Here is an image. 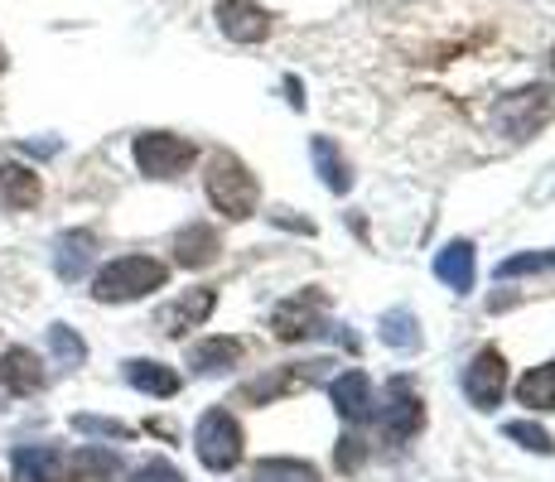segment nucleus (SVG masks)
Wrapping results in <instances>:
<instances>
[{
  "label": "nucleus",
  "instance_id": "1a4fd4ad",
  "mask_svg": "<svg viewBox=\"0 0 555 482\" xmlns=\"http://www.w3.org/2000/svg\"><path fill=\"white\" fill-rule=\"evenodd\" d=\"M425 425V411H421V395L411 391V381L397 377L387 386V411H382V434L391 439V444H405L411 434H421Z\"/></svg>",
  "mask_w": 555,
  "mask_h": 482
},
{
  "label": "nucleus",
  "instance_id": "39448f33",
  "mask_svg": "<svg viewBox=\"0 0 555 482\" xmlns=\"http://www.w3.org/2000/svg\"><path fill=\"white\" fill-rule=\"evenodd\" d=\"M198 149L184 141V135H169V131H141L135 135V165L141 174L151 179H179L189 165H194Z\"/></svg>",
  "mask_w": 555,
  "mask_h": 482
},
{
  "label": "nucleus",
  "instance_id": "2f4dec72",
  "mask_svg": "<svg viewBox=\"0 0 555 482\" xmlns=\"http://www.w3.org/2000/svg\"><path fill=\"white\" fill-rule=\"evenodd\" d=\"M5 63H10V53H5V44H0V73H5Z\"/></svg>",
  "mask_w": 555,
  "mask_h": 482
},
{
  "label": "nucleus",
  "instance_id": "cd10ccee",
  "mask_svg": "<svg viewBox=\"0 0 555 482\" xmlns=\"http://www.w3.org/2000/svg\"><path fill=\"white\" fill-rule=\"evenodd\" d=\"M73 430H78V434H98V439H131V425L102 420V415H73Z\"/></svg>",
  "mask_w": 555,
  "mask_h": 482
},
{
  "label": "nucleus",
  "instance_id": "a211bd4d",
  "mask_svg": "<svg viewBox=\"0 0 555 482\" xmlns=\"http://www.w3.org/2000/svg\"><path fill=\"white\" fill-rule=\"evenodd\" d=\"M314 367H319V362H305L300 372H295V367H275L271 377H261V381H247V386H242V391H237V401H256V405H266V401H271V395L300 391V386L314 381Z\"/></svg>",
  "mask_w": 555,
  "mask_h": 482
},
{
  "label": "nucleus",
  "instance_id": "c85d7f7f",
  "mask_svg": "<svg viewBox=\"0 0 555 482\" xmlns=\"http://www.w3.org/2000/svg\"><path fill=\"white\" fill-rule=\"evenodd\" d=\"M131 482H184V473H179L169 458H151V464H141L135 468V478Z\"/></svg>",
  "mask_w": 555,
  "mask_h": 482
},
{
  "label": "nucleus",
  "instance_id": "9b49d317",
  "mask_svg": "<svg viewBox=\"0 0 555 482\" xmlns=\"http://www.w3.org/2000/svg\"><path fill=\"white\" fill-rule=\"evenodd\" d=\"M212 304H218V289H208V285L184 289L175 304H165L155 314V328H159V334H169V338H179V334H189V328H198L203 318L212 314Z\"/></svg>",
  "mask_w": 555,
  "mask_h": 482
},
{
  "label": "nucleus",
  "instance_id": "5701e85b",
  "mask_svg": "<svg viewBox=\"0 0 555 482\" xmlns=\"http://www.w3.org/2000/svg\"><path fill=\"white\" fill-rule=\"evenodd\" d=\"M517 401L527 405V411H555V362L531 367L527 377L517 381Z\"/></svg>",
  "mask_w": 555,
  "mask_h": 482
},
{
  "label": "nucleus",
  "instance_id": "9d476101",
  "mask_svg": "<svg viewBox=\"0 0 555 482\" xmlns=\"http://www.w3.org/2000/svg\"><path fill=\"white\" fill-rule=\"evenodd\" d=\"M10 464H15V482H78L73 458H63L49 444H20Z\"/></svg>",
  "mask_w": 555,
  "mask_h": 482
},
{
  "label": "nucleus",
  "instance_id": "473e14b6",
  "mask_svg": "<svg viewBox=\"0 0 555 482\" xmlns=\"http://www.w3.org/2000/svg\"><path fill=\"white\" fill-rule=\"evenodd\" d=\"M551 68H555V53H551Z\"/></svg>",
  "mask_w": 555,
  "mask_h": 482
},
{
  "label": "nucleus",
  "instance_id": "7c9ffc66",
  "mask_svg": "<svg viewBox=\"0 0 555 482\" xmlns=\"http://www.w3.org/2000/svg\"><path fill=\"white\" fill-rule=\"evenodd\" d=\"M285 96H291L295 112H305V82L300 78H285Z\"/></svg>",
  "mask_w": 555,
  "mask_h": 482
},
{
  "label": "nucleus",
  "instance_id": "6e6552de",
  "mask_svg": "<svg viewBox=\"0 0 555 482\" xmlns=\"http://www.w3.org/2000/svg\"><path fill=\"white\" fill-rule=\"evenodd\" d=\"M212 19H218V29L232 44H261L271 35V10L256 5V0H218Z\"/></svg>",
  "mask_w": 555,
  "mask_h": 482
},
{
  "label": "nucleus",
  "instance_id": "ddd939ff",
  "mask_svg": "<svg viewBox=\"0 0 555 482\" xmlns=\"http://www.w3.org/2000/svg\"><path fill=\"white\" fill-rule=\"evenodd\" d=\"M44 198V184L29 165H0V208L5 212H29Z\"/></svg>",
  "mask_w": 555,
  "mask_h": 482
},
{
  "label": "nucleus",
  "instance_id": "7ed1b4c3",
  "mask_svg": "<svg viewBox=\"0 0 555 482\" xmlns=\"http://www.w3.org/2000/svg\"><path fill=\"white\" fill-rule=\"evenodd\" d=\"M242 425L232 420V411H208L194 430V448H198V464L208 473H228V468L242 464Z\"/></svg>",
  "mask_w": 555,
  "mask_h": 482
},
{
  "label": "nucleus",
  "instance_id": "b1692460",
  "mask_svg": "<svg viewBox=\"0 0 555 482\" xmlns=\"http://www.w3.org/2000/svg\"><path fill=\"white\" fill-rule=\"evenodd\" d=\"M251 482H319V473L300 458H261L251 468Z\"/></svg>",
  "mask_w": 555,
  "mask_h": 482
},
{
  "label": "nucleus",
  "instance_id": "393cba45",
  "mask_svg": "<svg viewBox=\"0 0 555 482\" xmlns=\"http://www.w3.org/2000/svg\"><path fill=\"white\" fill-rule=\"evenodd\" d=\"M49 348H53V357H59L63 367H82V362H88V342L73 334L68 324H53L49 328Z\"/></svg>",
  "mask_w": 555,
  "mask_h": 482
},
{
  "label": "nucleus",
  "instance_id": "2eb2a0df",
  "mask_svg": "<svg viewBox=\"0 0 555 482\" xmlns=\"http://www.w3.org/2000/svg\"><path fill=\"white\" fill-rule=\"evenodd\" d=\"M328 401H334V411L344 415L348 425L367 420L372 415V381L362 377V372H344V377H334V386H328Z\"/></svg>",
  "mask_w": 555,
  "mask_h": 482
},
{
  "label": "nucleus",
  "instance_id": "aec40b11",
  "mask_svg": "<svg viewBox=\"0 0 555 482\" xmlns=\"http://www.w3.org/2000/svg\"><path fill=\"white\" fill-rule=\"evenodd\" d=\"M242 362V338H203L194 352H189V367L203 372V377H212V372H232Z\"/></svg>",
  "mask_w": 555,
  "mask_h": 482
},
{
  "label": "nucleus",
  "instance_id": "423d86ee",
  "mask_svg": "<svg viewBox=\"0 0 555 482\" xmlns=\"http://www.w3.org/2000/svg\"><path fill=\"white\" fill-rule=\"evenodd\" d=\"M324 309H328V295L324 289H295L285 304H275L271 314V328L281 342H305L324 328Z\"/></svg>",
  "mask_w": 555,
  "mask_h": 482
},
{
  "label": "nucleus",
  "instance_id": "6ab92c4d",
  "mask_svg": "<svg viewBox=\"0 0 555 482\" xmlns=\"http://www.w3.org/2000/svg\"><path fill=\"white\" fill-rule=\"evenodd\" d=\"M435 275H440L454 295H468V289H474V246L450 242L440 256H435Z\"/></svg>",
  "mask_w": 555,
  "mask_h": 482
},
{
  "label": "nucleus",
  "instance_id": "c756f323",
  "mask_svg": "<svg viewBox=\"0 0 555 482\" xmlns=\"http://www.w3.org/2000/svg\"><path fill=\"white\" fill-rule=\"evenodd\" d=\"M362 454H367V448H362V439H358V434L338 439V468H344V473H353V468L362 464Z\"/></svg>",
  "mask_w": 555,
  "mask_h": 482
},
{
  "label": "nucleus",
  "instance_id": "f8f14e48",
  "mask_svg": "<svg viewBox=\"0 0 555 482\" xmlns=\"http://www.w3.org/2000/svg\"><path fill=\"white\" fill-rule=\"evenodd\" d=\"M0 386H5L10 395L44 391V362H39V352H29V348H5L0 352Z\"/></svg>",
  "mask_w": 555,
  "mask_h": 482
},
{
  "label": "nucleus",
  "instance_id": "4be33fe9",
  "mask_svg": "<svg viewBox=\"0 0 555 482\" xmlns=\"http://www.w3.org/2000/svg\"><path fill=\"white\" fill-rule=\"evenodd\" d=\"M377 338L387 342V348H397V352H415L421 348V318L411 314V309H387V314L377 318Z\"/></svg>",
  "mask_w": 555,
  "mask_h": 482
},
{
  "label": "nucleus",
  "instance_id": "0eeeda50",
  "mask_svg": "<svg viewBox=\"0 0 555 482\" xmlns=\"http://www.w3.org/2000/svg\"><path fill=\"white\" fill-rule=\"evenodd\" d=\"M503 391H507V362H503V352H498V348L474 352V362H468V372H464V395L478 405V411H493V405L503 401Z\"/></svg>",
  "mask_w": 555,
  "mask_h": 482
},
{
  "label": "nucleus",
  "instance_id": "bb28decb",
  "mask_svg": "<svg viewBox=\"0 0 555 482\" xmlns=\"http://www.w3.org/2000/svg\"><path fill=\"white\" fill-rule=\"evenodd\" d=\"M503 434H507V439H517V444H521V448H531V454H555V439L541 430V425H531V420H512Z\"/></svg>",
  "mask_w": 555,
  "mask_h": 482
},
{
  "label": "nucleus",
  "instance_id": "a878e982",
  "mask_svg": "<svg viewBox=\"0 0 555 482\" xmlns=\"http://www.w3.org/2000/svg\"><path fill=\"white\" fill-rule=\"evenodd\" d=\"M537 271H555V251H521V256H507L498 265V281H512V275H537Z\"/></svg>",
  "mask_w": 555,
  "mask_h": 482
},
{
  "label": "nucleus",
  "instance_id": "4468645a",
  "mask_svg": "<svg viewBox=\"0 0 555 482\" xmlns=\"http://www.w3.org/2000/svg\"><path fill=\"white\" fill-rule=\"evenodd\" d=\"M92 256H98V237H92V232H63V237L53 242V271H59L63 281H82Z\"/></svg>",
  "mask_w": 555,
  "mask_h": 482
},
{
  "label": "nucleus",
  "instance_id": "f257e3e1",
  "mask_svg": "<svg viewBox=\"0 0 555 482\" xmlns=\"http://www.w3.org/2000/svg\"><path fill=\"white\" fill-rule=\"evenodd\" d=\"M203 184H208V198L212 208L222 212V218L242 222L256 212V203H261V184H256V174L247 165H242L232 149H218V155L208 159V174H203Z\"/></svg>",
  "mask_w": 555,
  "mask_h": 482
},
{
  "label": "nucleus",
  "instance_id": "dca6fc26",
  "mask_svg": "<svg viewBox=\"0 0 555 482\" xmlns=\"http://www.w3.org/2000/svg\"><path fill=\"white\" fill-rule=\"evenodd\" d=\"M218 251H222V242H218V232H212L208 222H194V227H184L175 237V261L189 265V271L212 265V261H218Z\"/></svg>",
  "mask_w": 555,
  "mask_h": 482
},
{
  "label": "nucleus",
  "instance_id": "412c9836",
  "mask_svg": "<svg viewBox=\"0 0 555 482\" xmlns=\"http://www.w3.org/2000/svg\"><path fill=\"white\" fill-rule=\"evenodd\" d=\"M126 381L145 395H159V401H165V395H179V372L165 367V362H151V357L126 362Z\"/></svg>",
  "mask_w": 555,
  "mask_h": 482
},
{
  "label": "nucleus",
  "instance_id": "20e7f679",
  "mask_svg": "<svg viewBox=\"0 0 555 482\" xmlns=\"http://www.w3.org/2000/svg\"><path fill=\"white\" fill-rule=\"evenodd\" d=\"M546 121H555V92L551 88H521L493 106V126L503 135H512V141L537 135Z\"/></svg>",
  "mask_w": 555,
  "mask_h": 482
},
{
  "label": "nucleus",
  "instance_id": "f3484780",
  "mask_svg": "<svg viewBox=\"0 0 555 482\" xmlns=\"http://www.w3.org/2000/svg\"><path fill=\"white\" fill-rule=\"evenodd\" d=\"M309 155H314V169H319V179H324L328 193L353 188V165H348V155L328 141V135H314V141H309Z\"/></svg>",
  "mask_w": 555,
  "mask_h": 482
},
{
  "label": "nucleus",
  "instance_id": "f03ea898",
  "mask_svg": "<svg viewBox=\"0 0 555 482\" xmlns=\"http://www.w3.org/2000/svg\"><path fill=\"white\" fill-rule=\"evenodd\" d=\"M165 281H169V265L155 261V256H116V261H106L98 271V281H92V299H102V304H126V299H145Z\"/></svg>",
  "mask_w": 555,
  "mask_h": 482
}]
</instances>
